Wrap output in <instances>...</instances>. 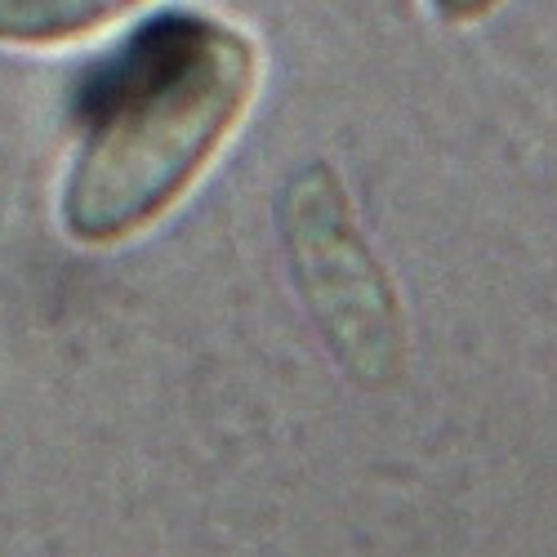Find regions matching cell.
I'll return each instance as SVG.
<instances>
[{"label": "cell", "instance_id": "cell-1", "mask_svg": "<svg viewBox=\"0 0 557 557\" xmlns=\"http://www.w3.org/2000/svg\"><path fill=\"white\" fill-rule=\"evenodd\" d=\"M255 45L214 18L170 14L99 76L67 174L63 223L108 246L161 219L214 161L255 95Z\"/></svg>", "mask_w": 557, "mask_h": 557}, {"label": "cell", "instance_id": "cell-2", "mask_svg": "<svg viewBox=\"0 0 557 557\" xmlns=\"http://www.w3.org/2000/svg\"><path fill=\"white\" fill-rule=\"evenodd\" d=\"M282 237L299 295L339 366L370 388L393 384L401 370V312L352 223L344 183L326 165H308L286 183Z\"/></svg>", "mask_w": 557, "mask_h": 557}, {"label": "cell", "instance_id": "cell-4", "mask_svg": "<svg viewBox=\"0 0 557 557\" xmlns=\"http://www.w3.org/2000/svg\"><path fill=\"white\" fill-rule=\"evenodd\" d=\"M495 0H433V10L446 18V23H469V18H482Z\"/></svg>", "mask_w": 557, "mask_h": 557}, {"label": "cell", "instance_id": "cell-3", "mask_svg": "<svg viewBox=\"0 0 557 557\" xmlns=\"http://www.w3.org/2000/svg\"><path fill=\"white\" fill-rule=\"evenodd\" d=\"M129 0H0V45H67L112 23Z\"/></svg>", "mask_w": 557, "mask_h": 557}]
</instances>
